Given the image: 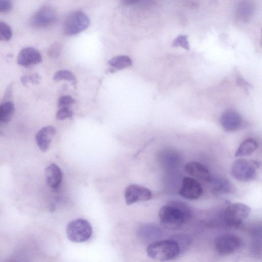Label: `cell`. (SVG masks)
<instances>
[{
    "instance_id": "6da1fadb",
    "label": "cell",
    "mask_w": 262,
    "mask_h": 262,
    "mask_svg": "<svg viewBox=\"0 0 262 262\" xmlns=\"http://www.w3.org/2000/svg\"><path fill=\"white\" fill-rule=\"evenodd\" d=\"M191 216V210L185 203L172 201L161 208L159 217L161 224L167 228L175 229L188 221Z\"/></svg>"
},
{
    "instance_id": "7a4b0ae2",
    "label": "cell",
    "mask_w": 262,
    "mask_h": 262,
    "mask_svg": "<svg viewBox=\"0 0 262 262\" xmlns=\"http://www.w3.org/2000/svg\"><path fill=\"white\" fill-rule=\"evenodd\" d=\"M180 250V245L177 241L165 239L150 244L147 248L146 252L152 259L166 261L177 257Z\"/></svg>"
},
{
    "instance_id": "3957f363",
    "label": "cell",
    "mask_w": 262,
    "mask_h": 262,
    "mask_svg": "<svg viewBox=\"0 0 262 262\" xmlns=\"http://www.w3.org/2000/svg\"><path fill=\"white\" fill-rule=\"evenodd\" d=\"M258 163L252 160L238 159L233 163L231 167L232 176L241 182H249L256 177Z\"/></svg>"
},
{
    "instance_id": "277c9868",
    "label": "cell",
    "mask_w": 262,
    "mask_h": 262,
    "mask_svg": "<svg viewBox=\"0 0 262 262\" xmlns=\"http://www.w3.org/2000/svg\"><path fill=\"white\" fill-rule=\"evenodd\" d=\"M92 232V228L89 222L82 219L70 222L66 229L67 237L74 243L88 241L91 237Z\"/></svg>"
},
{
    "instance_id": "5b68a950",
    "label": "cell",
    "mask_w": 262,
    "mask_h": 262,
    "mask_svg": "<svg viewBox=\"0 0 262 262\" xmlns=\"http://www.w3.org/2000/svg\"><path fill=\"white\" fill-rule=\"evenodd\" d=\"M90 24L89 17L81 11L71 13L63 25V32L67 35L78 34L88 28Z\"/></svg>"
},
{
    "instance_id": "8992f818",
    "label": "cell",
    "mask_w": 262,
    "mask_h": 262,
    "mask_svg": "<svg viewBox=\"0 0 262 262\" xmlns=\"http://www.w3.org/2000/svg\"><path fill=\"white\" fill-rule=\"evenodd\" d=\"M57 19L56 10L50 5L41 7L32 16L30 24L34 28H43L54 25Z\"/></svg>"
},
{
    "instance_id": "52a82bcc",
    "label": "cell",
    "mask_w": 262,
    "mask_h": 262,
    "mask_svg": "<svg viewBox=\"0 0 262 262\" xmlns=\"http://www.w3.org/2000/svg\"><path fill=\"white\" fill-rule=\"evenodd\" d=\"M250 211V208L244 204H231L225 211V221L229 226H237L247 218Z\"/></svg>"
},
{
    "instance_id": "ba28073f",
    "label": "cell",
    "mask_w": 262,
    "mask_h": 262,
    "mask_svg": "<svg viewBox=\"0 0 262 262\" xmlns=\"http://www.w3.org/2000/svg\"><path fill=\"white\" fill-rule=\"evenodd\" d=\"M242 242L237 236L233 234H224L217 237L214 242L218 253L227 255L236 251L241 246Z\"/></svg>"
},
{
    "instance_id": "9c48e42d",
    "label": "cell",
    "mask_w": 262,
    "mask_h": 262,
    "mask_svg": "<svg viewBox=\"0 0 262 262\" xmlns=\"http://www.w3.org/2000/svg\"><path fill=\"white\" fill-rule=\"evenodd\" d=\"M151 197L152 193L149 189L137 184L129 185L124 191L125 203L128 205L139 202L147 201Z\"/></svg>"
},
{
    "instance_id": "30bf717a",
    "label": "cell",
    "mask_w": 262,
    "mask_h": 262,
    "mask_svg": "<svg viewBox=\"0 0 262 262\" xmlns=\"http://www.w3.org/2000/svg\"><path fill=\"white\" fill-rule=\"evenodd\" d=\"M203 193V188L199 182L194 178L185 177L182 180L179 193L183 198L189 200L199 198Z\"/></svg>"
},
{
    "instance_id": "8fae6325",
    "label": "cell",
    "mask_w": 262,
    "mask_h": 262,
    "mask_svg": "<svg viewBox=\"0 0 262 262\" xmlns=\"http://www.w3.org/2000/svg\"><path fill=\"white\" fill-rule=\"evenodd\" d=\"M42 56L35 48L28 47L22 49L17 57V63L24 67H29L40 63Z\"/></svg>"
},
{
    "instance_id": "7c38bea8",
    "label": "cell",
    "mask_w": 262,
    "mask_h": 262,
    "mask_svg": "<svg viewBox=\"0 0 262 262\" xmlns=\"http://www.w3.org/2000/svg\"><path fill=\"white\" fill-rule=\"evenodd\" d=\"M221 123L226 132H234L241 126L242 119L241 116L236 111L228 110L222 115Z\"/></svg>"
},
{
    "instance_id": "4fadbf2b",
    "label": "cell",
    "mask_w": 262,
    "mask_h": 262,
    "mask_svg": "<svg viewBox=\"0 0 262 262\" xmlns=\"http://www.w3.org/2000/svg\"><path fill=\"white\" fill-rule=\"evenodd\" d=\"M56 132L55 127L48 125L41 128L36 133V142L38 147L42 152H46L49 149Z\"/></svg>"
},
{
    "instance_id": "5bb4252c",
    "label": "cell",
    "mask_w": 262,
    "mask_h": 262,
    "mask_svg": "<svg viewBox=\"0 0 262 262\" xmlns=\"http://www.w3.org/2000/svg\"><path fill=\"white\" fill-rule=\"evenodd\" d=\"M186 172L197 179L210 182L212 177L208 169L202 164L197 162L188 163L185 167Z\"/></svg>"
},
{
    "instance_id": "9a60e30c",
    "label": "cell",
    "mask_w": 262,
    "mask_h": 262,
    "mask_svg": "<svg viewBox=\"0 0 262 262\" xmlns=\"http://www.w3.org/2000/svg\"><path fill=\"white\" fill-rule=\"evenodd\" d=\"M254 9V5L252 1H239L236 7V17L238 20L246 23L253 16Z\"/></svg>"
},
{
    "instance_id": "2e32d148",
    "label": "cell",
    "mask_w": 262,
    "mask_h": 262,
    "mask_svg": "<svg viewBox=\"0 0 262 262\" xmlns=\"http://www.w3.org/2000/svg\"><path fill=\"white\" fill-rule=\"evenodd\" d=\"M45 176L47 184L50 187L55 189L59 186L61 182L62 174L59 166L53 163L46 168Z\"/></svg>"
},
{
    "instance_id": "e0dca14e",
    "label": "cell",
    "mask_w": 262,
    "mask_h": 262,
    "mask_svg": "<svg viewBox=\"0 0 262 262\" xmlns=\"http://www.w3.org/2000/svg\"><path fill=\"white\" fill-rule=\"evenodd\" d=\"M15 112V105L10 101L0 104V126L8 123L12 118Z\"/></svg>"
},
{
    "instance_id": "ac0fdd59",
    "label": "cell",
    "mask_w": 262,
    "mask_h": 262,
    "mask_svg": "<svg viewBox=\"0 0 262 262\" xmlns=\"http://www.w3.org/2000/svg\"><path fill=\"white\" fill-rule=\"evenodd\" d=\"M256 141L252 138H248L243 141L237 148L235 157H241L251 155L257 148Z\"/></svg>"
},
{
    "instance_id": "d6986e66",
    "label": "cell",
    "mask_w": 262,
    "mask_h": 262,
    "mask_svg": "<svg viewBox=\"0 0 262 262\" xmlns=\"http://www.w3.org/2000/svg\"><path fill=\"white\" fill-rule=\"evenodd\" d=\"M108 64L112 67L110 69L114 70H121L130 67L132 60L129 57L126 55H120L112 58L108 61Z\"/></svg>"
},
{
    "instance_id": "ffe728a7",
    "label": "cell",
    "mask_w": 262,
    "mask_h": 262,
    "mask_svg": "<svg viewBox=\"0 0 262 262\" xmlns=\"http://www.w3.org/2000/svg\"><path fill=\"white\" fill-rule=\"evenodd\" d=\"M53 79L56 81L63 80L70 81L74 84H75L76 83V79L75 75L71 72L67 70H61L57 71L54 74Z\"/></svg>"
},
{
    "instance_id": "44dd1931",
    "label": "cell",
    "mask_w": 262,
    "mask_h": 262,
    "mask_svg": "<svg viewBox=\"0 0 262 262\" xmlns=\"http://www.w3.org/2000/svg\"><path fill=\"white\" fill-rule=\"evenodd\" d=\"M213 190L215 193H226L229 192L231 187L229 182L226 180L219 179L213 181Z\"/></svg>"
},
{
    "instance_id": "7402d4cb",
    "label": "cell",
    "mask_w": 262,
    "mask_h": 262,
    "mask_svg": "<svg viewBox=\"0 0 262 262\" xmlns=\"http://www.w3.org/2000/svg\"><path fill=\"white\" fill-rule=\"evenodd\" d=\"M12 36V31L9 25L0 21V40H9Z\"/></svg>"
},
{
    "instance_id": "603a6c76",
    "label": "cell",
    "mask_w": 262,
    "mask_h": 262,
    "mask_svg": "<svg viewBox=\"0 0 262 262\" xmlns=\"http://www.w3.org/2000/svg\"><path fill=\"white\" fill-rule=\"evenodd\" d=\"M73 115V112L70 107H60L56 114V118L57 120H62L67 118H71Z\"/></svg>"
},
{
    "instance_id": "cb8c5ba5",
    "label": "cell",
    "mask_w": 262,
    "mask_h": 262,
    "mask_svg": "<svg viewBox=\"0 0 262 262\" xmlns=\"http://www.w3.org/2000/svg\"><path fill=\"white\" fill-rule=\"evenodd\" d=\"M172 45L174 47H181L186 50L189 49L187 37L184 35L178 36L173 40Z\"/></svg>"
},
{
    "instance_id": "d4e9b609",
    "label": "cell",
    "mask_w": 262,
    "mask_h": 262,
    "mask_svg": "<svg viewBox=\"0 0 262 262\" xmlns=\"http://www.w3.org/2000/svg\"><path fill=\"white\" fill-rule=\"evenodd\" d=\"M75 100L70 96L65 95L60 97L58 100V106L60 107H70L75 103Z\"/></svg>"
},
{
    "instance_id": "484cf974",
    "label": "cell",
    "mask_w": 262,
    "mask_h": 262,
    "mask_svg": "<svg viewBox=\"0 0 262 262\" xmlns=\"http://www.w3.org/2000/svg\"><path fill=\"white\" fill-rule=\"evenodd\" d=\"M62 46L57 42L53 43L50 47L48 51L49 56L52 58L58 57L61 52Z\"/></svg>"
},
{
    "instance_id": "4316f807",
    "label": "cell",
    "mask_w": 262,
    "mask_h": 262,
    "mask_svg": "<svg viewBox=\"0 0 262 262\" xmlns=\"http://www.w3.org/2000/svg\"><path fill=\"white\" fill-rule=\"evenodd\" d=\"M39 76L38 74L31 75L29 76H24L21 77L20 80L24 85H26L28 82L32 83L38 82Z\"/></svg>"
},
{
    "instance_id": "83f0119b",
    "label": "cell",
    "mask_w": 262,
    "mask_h": 262,
    "mask_svg": "<svg viewBox=\"0 0 262 262\" xmlns=\"http://www.w3.org/2000/svg\"><path fill=\"white\" fill-rule=\"evenodd\" d=\"M13 8L11 1L8 0H0V12L6 13L10 12Z\"/></svg>"
},
{
    "instance_id": "f1b7e54d",
    "label": "cell",
    "mask_w": 262,
    "mask_h": 262,
    "mask_svg": "<svg viewBox=\"0 0 262 262\" xmlns=\"http://www.w3.org/2000/svg\"><path fill=\"white\" fill-rule=\"evenodd\" d=\"M139 1H135V0H125L123 1V4L125 5H131L133 4H135L138 3Z\"/></svg>"
}]
</instances>
